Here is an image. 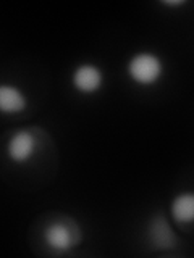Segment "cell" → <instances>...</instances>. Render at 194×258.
<instances>
[{
  "mask_svg": "<svg viewBox=\"0 0 194 258\" xmlns=\"http://www.w3.org/2000/svg\"><path fill=\"white\" fill-rule=\"evenodd\" d=\"M148 236L151 244L157 250H170L176 247V237L170 228L167 218L159 213L151 220L148 228Z\"/></svg>",
  "mask_w": 194,
  "mask_h": 258,
  "instance_id": "5b68a950",
  "label": "cell"
},
{
  "mask_svg": "<svg viewBox=\"0 0 194 258\" xmlns=\"http://www.w3.org/2000/svg\"><path fill=\"white\" fill-rule=\"evenodd\" d=\"M172 218L181 226L194 223V192H180L170 205Z\"/></svg>",
  "mask_w": 194,
  "mask_h": 258,
  "instance_id": "8992f818",
  "label": "cell"
},
{
  "mask_svg": "<svg viewBox=\"0 0 194 258\" xmlns=\"http://www.w3.org/2000/svg\"><path fill=\"white\" fill-rule=\"evenodd\" d=\"M162 4L167 5V7H181V5H184L186 2H184V0H164Z\"/></svg>",
  "mask_w": 194,
  "mask_h": 258,
  "instance_id": "ba28073f",
  "label": "cell"
},
{
  "mask_svg": "<svg viewBox=\"0 0 194 258\" xmlns=\"http://www.w3.org/2000/svg\"><path fill=\"white\" fill-rule=\"evenodd\" d=\"M126 73L133 83L139 86H152L164 75V63L160 56L152 52H137L129 58Z\"/></svg>",
  "mask_w": 194,
  "mask_h": 258,
  "instance_id": "6da1fadb",
  "label": "cell"
},
{
  "mask_svg": "<svg viewBox=\"0 0 194 258\" xmlns=\"http://www.w3.org/2000/svg\"><path fill=\"white\" fill-rule=\"evenodd\" d=\"M28 108V97L13 84L0 86V110L4 113H21Z\"/></svg>",
  "mask_w": 194,
  "mask_h": 258,
  "instance_id": "52a82bcc",
  "label": "cell"
},
{
  "mask_svg": "<svg viewBox=\"0 0 194 258\" xmlns=\"http://www.w3.org/2000/svg\"><path fill=\"white\" fill-rule=\"evenodd\" d=\"M81 240L78 226L70 220H55L44 229V242L59 253L70 252Z\"/></svg>",
  "mask_w": 194,
  "mask_h": 258,
  "instance_id": "7a4b0ae2",
  "label": "cell"
},
{
  "mask_svg": "<svg viewBox=\"0 0 194 258\" xmlns=\"http://www.w3.org/2000/svg\"><path fill=\"white\" fill-rule=\"evenodd\" d=\"M71 84L79 94L92 95L101 91L104 84V73L92 63H83L75 68L71 75Z\"/></svg>",
  "mask_w": 194,
  "mask_h": 258,
  "instance_id": "277c9868",
  "label": "cell"
},
{
  "mask_svg": "<svg viewBox=\"0 0 194 258\" xmlns=\"http://www.w3.org/2000/svg\"><path fill=\"white\" fill-rule=\"evenodd\" d=\"M37 150L36 134L31 129H20L16 131L7 144V153L15 163H26Z\"/></svg>",
  "mask_w": 194,
  "mask_h": 258,
  "instance_id": "3957f363",
  "label": "cell"
}]
</instances>
